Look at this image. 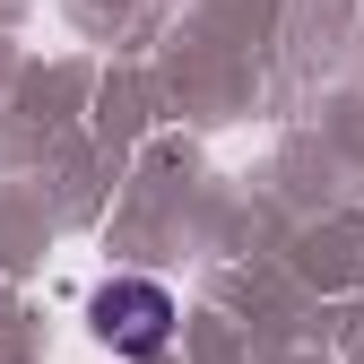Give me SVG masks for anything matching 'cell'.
<instances>
[{
  "label": "cell",
  "mask_w": 364,
  "mask_h": 364,
  "mask_svg": "<svg viewBox=\"0 0 364 364\" xmlns=\"http://www.w3.org/2000/svg\"><path fill=\"white\" fill-rule=\"evenodd\" d=\"M87 321H96V338H105L113 355L148 364V355H165V338H173V295H165L156 278H105L96 295H87Z\"/></svg>",
  "instance_id": "obj_1"
}]
</instances>
